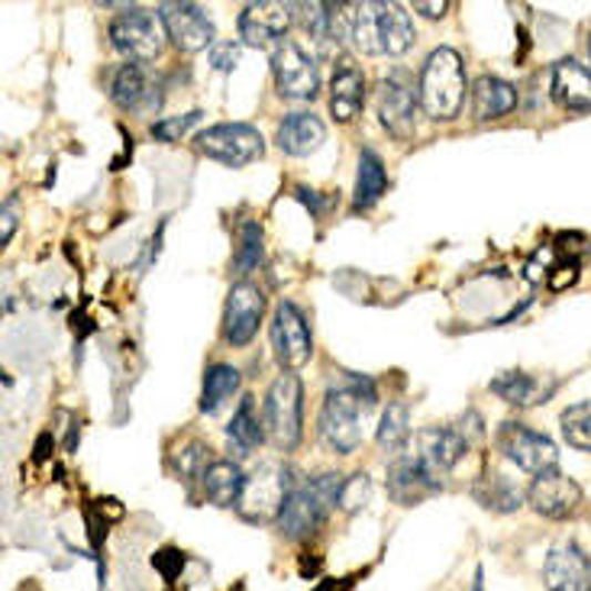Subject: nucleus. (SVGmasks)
I'll list each match as a JSON object with an SVG mask.
<instances>
[{"label":"nucleus","mask_w":591,"mask_h":591,"mask_svg":"<svg viewBox=\"0 0 591 591\" xmlns=\"http://www.w3.org/2000/svg\"><path fill=\"white\" fill-rule=\"evenodd\" d=\"M495 440H498L501 456H508L518 469L530 472L533 479L543 472H553L556 462H559V446L550 437H543L540 430H530L518 420L501 424Z\"/></svg>","instance_id":"obj_8"},{"label":"nucleus","mask_w":591,"mask_h":591,"mask_svg":"<svg viewBox=\"0 0 591 591\" xmlns=\"http://www.w3.org/2000/svg\"><path fill=\"white\" fill-rule=\"evenodd\" d=\"M240 369H233V366H226V363H217V366H211L207 375H204V395H201V410H207V414H214V410H221L226 405V398H233L236 391H240Z\"/></svg>","instance_id":"obj_28"},{"label":"nucleus","mask_w":591,"mask_h":591,"mask_svg":"<svg viewBox=\"0 0 591 591\" xmlns=\"http://www.w3.org/2000/svg\"><path fill=\"white\" fill-rule=\"evenodd\" d=\"M194 149L221 165L230 169H243V165H253L259 162L262 152H265V140L256 126L249 123H217L211 130H201L194 136Z\"/></svg>","instance_id":"obj_7"},{"label":"nucleus","mask_w":591,"mask_h":591,"mask_svg":"<svg viewBox=\"0 0 591 591\" xmlns=\"http://www.w3.org/2000/svg\"><path fill=\"white\" fill-rule=\"evenodd\" d=\"M562 437L565 444L582 449V452H591V401H579V405L565 407L562 417Z\"/></svg>","instance_id":"obj_32"},{"label":"nucleus","mask_w":591,"mask_h":591,"mask_svg":"<svg viewBox=\"0 0 591 591\" xmlns=\"http://www.w3.org/2000/svg\"><path fill=\"white\" fill-rule=\"evenodd\" d=\"M204 495H207V501L211 505H217V508H230V505H236L240 501V495H243V485H246V476L240 472V466L236 462H230V459H214L211 462V469L204 472Z\"/></svg>","instance_id":"obj_26"},{"label":"nucleus","mask_w":591,"mask_h":591,"mask_svg":"<svg viewBox=\"0 0 591 591\" xmlns=\"http://www.w3.org/2000/svg\"><path fill=\"white\" fill-rule=\"evenodd\" d=\"M388 187V175H385V165H381V155L363 149L359 152V179H356V194H353V207L356 211H369L371 204H378V197L385 194Z\"/></svg>","instance_id":"obj_27"},{"label":"nucleus","mask_w":591,"mask_h":591,"mask_svg":"<svg viewBox=\"0 0 591 591\" xmlns=\"http://www.w3.org/2000/svg\"><path fill=\"white\" fill-rule=\"evenodd\" d=\"M272 349L285 371L300 369L310 359V327L295 300H282L272 317Z\"/></svg>","instance_id":"obj_12"},{"label":"nucleus","mask_w":591,"mask_h":591,"mask_svg":"<svg viewBox=\"0 0 591 591\" xmlns=\"http://www.w3.org/2000/svg\"><path fill=\"white\" fill-rule=\"evenodd\" d=\"M378 27H381V55L398 59L414 45V27L401 3L378 0Z\"/></svg>","instance_id":"obj_25"},{"label":"nucleus","mask_w":591,"mask_h":591,"mask_svg":"<svg viewBox=\"0 0 591 591\" xmlns=\"http://www.w3.org/2000/svg\"><path fill=\"white\" fill-rule=\"evenodd\" d=\"M343 476L339 472H317L310 479L297 481L295 491L288 495V505L278 518V527L288 540H307L314 537L327 518L330 511L339 505V491H343Z\"/></svg>","instance_id":"obj_2"},{"label":"nucleus","mask_w":591,"mask_h":591,"mask_svg":"<svg viewBox=\"0 0 591 591\" xmlns=\"http://www.w3.org/2000/svg\"><path fill=\"white\" fill-rule=\"evenodd\" d=\"M472 495H476V501H479L481 508H488V511H495V514H511V511H518L520 501H523L518 485H511V481L501 479V476L481 479L479 485L472 488Z\"/></svg>","instance_id":"obj_29"},{"label":"nucleus","mask_w":591,"mask_h":591,"mask_svg":"<svg viewBox=\"0 0 591 591\" xmlns=\"http://www.w3.org/2000/svg\"><path fill=\"white\" fill-rule=\"evenodd\" d=\"M550 98L572 113L591 111V69L579 59H559L553 65Z\"/></svg>","instance_id":"obj_20"},{"label":"nucleus","mask_w":591,"mask_h":591,"mask_svg":"<svg viewBox=\"0 0 591 591\" xmlns=\"http://www.w3.org/2000/svg\"><path fill=\"white\" fill-rule=\"evenodd\" d=\"M295 194L300 197V201H304V204H307V207H310V211H314V214H324V211L330 207V201H327V197H317V194H310V187H297Z\"/></svg>","instance_id":"obj_41"},{"label":"nucleus","mask_w":591,"mask_h":591,"mask_svg":"<svg viewBox=\"0 0 591 591\" xmlns=\"http://www.w3.org/2000/svg\"><path fill=\"white\" fill-rule=\"evenodd\" d=\"M152 562H155V569H159V572H165L169 579H175V575H179V569L185 565V556L179 553V550H162V553L155 556Z\"/></svg>","instance_id":"obj_39"},{"label":"nucleus","mask_w":591,"mask_h":591,"mask_svg":"<svg viewBox=\"0 0 591 591\" xmlns=\"http://www.w3.org/2000/svg\"><path fill=\"white\" fill-rule=\"evenodd\" d=\"M265 317V297L253 282H240L233 285V292L226 297L223 307V339L230 346H249L256 339Z\"/></svg>","instance_id":"obj_13"},{"label":"nucleus","mask_w":591,"mask_h":591,"mask_svg":"<svg viewBox=\"0 0 591 591\" xmlns=\"http://www.w3.org/2000/svg\"><path fill=\"white\" fill-rule=\"evenodd\" d=\"M582 501H585L582 485L575 479H569V476H562L559 469L537 476V479L530 481V488H527V505H530L540 518H572V514L582 508Z\"/></svg>","instance_id":"obj_14"},{"label":"nucleus","mask_w":591,"mask_h":591,"mask_svg":"<svg viewBox=\"0 0 591 591\" xmlns=\"http://www.w3.org/2000/svg\"><path fill=\"white\" fill-rule=\"evenodd\" d=\"M272 74H275V88L285 101H310L320 91L317 62L292 39H285L272 52Z\"/></svg>","instance_id":"obj_10"},{"label":"nucleus","mask_w":591,"mask_h":591,"mask_svg":"<svg viewBox=\"0 0 591 591\" xmlns=\"http://www.w3.org/2000/svg\"><path fill=\"white\" fill-rule=\"evenodd\" d=\"M211 462H214V459H211V452H207V446L204 444H187L172 452V466H175L185 479H194V476L204 479V472L211 469Z\"/></svg>","instance_id":"obj_35"},{"label":"nucleus","mask_w":591,"mask_h":591,"mask_svg":"<svg viewBox=\"0 0 591 591\" xmlns=\"http://www.w3.org/2000/svg\"><path fill=\"white\" fill-rule=\"evenodd\" d=\"M353 42L363 55H381L378 3H356L353 7Z\"/></svg>","instance_id":"obj_31"},{"label":"nucleus","mask_w":591,"mask_h":591,"mask_svg":"<svg viewBox=\"0 0 591 591\" xmlns=\"http://www.w3.org/2000/svg\"><path fill=\"white\" fill-rule=\"evenodd\" d=\"M13 230H17V201H3V230H0V240L10 243Z\"/></svg>","instance_id":"obj_40"},{"label":"nucleus","mask_w":591,"mask_h":591,"mask_svg":"<svg viewBox=\"0 0 591 591\" xmlns=\"http://www.w3.org/2000/svg\"><path fill=\"white\" fill-rule=\"evenodd\" d=\"M262 440H265V424L256 410V401H253V395H243V405L236 407V414L226 427V444L236 456H246L256 446H262Z\"/></svg>","instance_id":"obj_24"},{"label":"nucleus","mask_w":591,"mask_h":591,"mask_svg":"<svg viewBox=\"0 0 591 591\" xmlns=\"http://www.w3.org/2000/svg\"><path fill=\"white\" fill-rule=\"evenodd\" d=\"M491 391L498 395V398H505L508 405H537L540 401V388H537V378L533 375H527V371L511 369V371H501L495 381H491Z\"/></svg>","instance_id":"obj_30"},{"label":"nucleus","mask_w":591,"mask_h":591,"mask_svg":"<svg viewBox=\"0 0 591 591\" xmlns=\"http://www.w3.org/2000/svg\"><path fill=\"white\" fill-rule=\"evenodd\" d=\"M295 23V7L278 3V0H256L246 3L243 13L236 17L240 42L253 49H278L285 42V33Z\"/></svg>","instance_id":"obj_9"},{"label":"nucleus","mask_w":591,"mask_h":591,"mask_svg":"<svg viewBox=\"0 0 591 591\" xmlns=\"http://www.w3.org/2000/svg\"><path fill=\"white\" fill-rule=\"evenodd\" d=\"M466 449H469V444L459 437L456 427H427V430H420V434L414 437V444H410L407 452H410L420 466H427L437 479H444L446 472L466 456Z\"/></svg>","instance_id":"obj_16"},{"label":"nucleus","mask_w":591,"mask_h":591,"mask_svg":"<svg viewBox=\"0 0 591 591\" xmlns=\"http://www.w3.org/2000/svg\"><path fill=\"white\" fill-rule=\"evenodd\" d=\"M317 591H343V582H339V579H327V582H320V589Z\"/></svg>","instance_id":"obj_43"},{"label":"nucleus","mask_w":591,"mask_h":591,"mask_svg":"<svg viewBox=\"0 0 591 591\" xmlns=\"http://www.w3.org/2000/svg\"><path fill=\"white\" fill-rule=\"evenodd\" d=\"M375 111H378V123L391 136L407 140V136H414V126H417L420 94L410 88L405 74H388L375 88Z\"/></svg>","instance_id":"obj_11"},{"label":"nucleus","mask_w":591,"mask_h":591,"mask_svg":"<svg viewBox=\"0 0 591 591\" xmlns=\"http://www.w3.org/2000/svg\"><path fill=\"white\" fill-rule=\"evenodd\" d=\"M159 17L165 23L169 42L182 52H201L214 42V23L207 20V13L197 3H185V0H169L159 7Z\"/></svg>","instance_id":"obj_15"},{"label":"nucleus","mask_w":591,"mask_h":591,"mask_svg":"<svg viewBox=\"0 0 591 591\" xmlns=\"http://www.w3.org/2000/svg\"><path fill=\"white\" fill-rule=\"evenodd\" d=\"M414 10H417L420 17H430V20H440V17H444L446 10H449V3H446V0H437V3H424V0H420V3H414Z\"/></svg>","instance_id":"obj_42"},{"label":"nucleus","mask_w":591,"mask_h":591,"mask_svg":"<svg viewBox=\"0 0 591 591\" xmlns=\"http://www.w3.org/2000/svg\"><path fill=\"white\" fill-rule=\"evenodd\" d=\"M420 111L430 120H452L466 101V65L462 55L449 45H440L427 55L420 72Z\"/></svg>","instance_id":"obj_3"},{"label":"nucleus","mask_w":591,"mask_h":591,"mask_svg":"<svg viewBox=\"0 0 591 591\" xmlns=\"http://www.w3.org/2000/svg\"><path fill=\"white\" fill-rule=\"evenodd\" d=\"M366 498H369V479H366L363 472H356L353 479L343 481V491H339V505H343V508L356 511V508H363Z\"/></svg>","instance_id":"obj_37"},{"label":"nucleus","mask_w":591,"mask_h":591,"mask_svg":"<svg viewBox=\"0 0 591 591\" xmlns=\"http://www.w3.org/2000/svg\"><path fill=\"white\" fill-rule=\"evenodd\" d=\"M407 434H410V427H407V407L398 405V401L385 407L381 424H378V434H375L378 446H381V449H388V452L405 449Z\"/></svg>","instance_id":"obj_33"},{"label":"nucleus","mask_w":591,"mask_h":591,"mask_svg":"<svg viewBox=\"0 0 591 591\" xmlns=\"http://www.w3.org/2000/svg\"><path fill=\"white\" fill-rule=\"evenodd\" d=\"M375 385L366 375H346L343 385L330 388L320 410V440L333 452L349 456L363 440V414L375 407Z\"/></svg>","instance_id":"obj_1"},{"label":"nucleus","mask_w":591,"mask_h":591,"mask_svg":"<svg viewBox=\"0 0 591 591\" xmlns=\"http://www.w3.org/2000/svg\"><path fill=\"white\" fill-rule=\"evenodd\" d=\"M547 591H591V556L579 543H559L543 562Z\"/></svg>","instance_id":"obj_17"},{"label":"nucleus","mask_w":591,"mask_h":591,"mask_svg":"<svg viewBox=\"0 0 591 591\" xmlns=\"http://www.w3.org/2000/svg\"><path fill=\"white\" fill-rule=\"evenodd\" d=\"M201 120V111H187L179 113V116H165V120H159V123H152V136L155 140H162V143H179V140H185V133Z\"/></svg>","instance_id":"obj_36"},{"label":"nucleus","mask_w":591,"mask_h":591,"mask_svg":"<svg viewBox=\"0 0 591 591\" xmlns=\"http://www.w3.org/2000/svg\"><path fill=\"white\" fill-rule=\"evenodd\" d=\"M111 98L113 104L123 108V111H146L159 101V91H155L152 78L140 62H126L113 74Z\"/></svg>","instance_id":"obj_22"},{"label":"nucleus","mask_w":591,"mask_h":591,"mask_svg":"<svg viewBox=\"0 0 591 591\" xmlns=\"http://www.w3.org/2000/svg\"><path fill=\"white\" fill-rule=\"evenodd\" d=\"M262 424H265V440L282 449L295 452L300 446V430H304V385L297 371H282L262 401Z\"/></svg>","instance_id":"obj_4"},{"label":"nucleus","mask_w":591,"mask_h":591,"mask_svg":"<svg viewBox=\"0 0 591 591\" xmlns=\"http://www.w3.org/2000/svg\"><path fill=\"white\" fill-rule=\"evenodd\" d=\"M518 108V88L505 78L495 74H481L472 88V116L479 123L488 120H501Z\"/></svg>","instance_id":"obj_23"},{"label":"nucleus","mask_w":591,"mask_h":591,"mask_svg":"<svg viewBox=\"0 0 591 591\" xmlns=\"http://www.w3.org/2000/svg\"><path fill=\"white\" fill-rule=\"evenodd\" d=\"M265 256V246H262V226L259 223H243V236H240V253H236V272H253Z\"/></svg>","instance_id":"obj_34"},{"label":"nucleus","mask_w":591,"mask_h":591,"mask_svg":"<svg viewBox=\"0 0 591 591\" xmlns=\"http://www.w3.org/2000/svg\"><path fill=\"white\" fill-rule=\"evenodd\" d=\"M363 108H366V74H363V69L349 55H339L333 62L330 74L333 120L349 123V120H356L363 113Z\"/></svg>","instance_id":"obj_18"},{"label":"nucleus","mask_w":591,"mask_h":591,"mask_svg":"<svg viewBox=\"0 0 591 591\" xmlns=\"http://www.w3.org/2000/svg\"><path fill=\"white\" fill-rule=\"evenodd\" d=\"M240 62V42H217L211 49V69L214 72H233Z\"/></svg>","instance_id":"obj_38"},{"label":"nucleus","mask_w":591,"mask_h":591,"mask_svg":"<svg viewBox=\"0 0 591 591\" xmlns=\"http://www.w3.org/2000/svg\"><path fill=\"white\" fill-rule=\"evenodd\" d=\"M437 491H440V479L427 466H420L407 449L391 462V469H388V495H391L395 505L410 508V505H417V501H424V498H430Z\"/></svg>","instance_id":"obj_19"},{"label":"nucleus","mask_w":591,"mask_h":591,"mask_svg":"<svg viewBox=\"0 0 591 591\" xmlns=\"http://www.w3.org/2000/svg\"><path fill=\"white\" fill-rule=\"evenodd\" d=\"M295 472L288 462H259L243 485V495L236 501V511L240 518L249 520V523H268V520L282 518L285 505H288V495L295 491Z\"/></svg>","instance_id":"obj_5"},{"label":"nucleus","mask_w":591,"mask_h":591,"mask_svg":"<svg viewBox=\"0 0 591 591\" xmlns=\"http://www.w3.org/2000/svg\"><path fill=\"white\" fill-rule=\"evenodd\" d=\"M472 591H485V579H481V569L476 572V585H472Z\"/></svg>","instance_id":"obj_44"},{"label":"nucleus","mask_w":591,"mask_h":591,"mask_svg":"<svg viewBox=\"0 0 591 591\" xmlns=\"http://www.w3.org/2000/svg\"><path fill=\"white\" fill-rule=\"evenodd\" d=\"M165 23L159 10L146 7H126L111 20V42L116 52H123L133 62H155L165 49Z\"/></svg>","instance_id":"obj_6"},{"label":"nucleus","mask_w":591,"mask_h":591,"mask_svg":"<svg viewBox=\"0 0 591 591\" xmlns=\"http://www.w3.org/2000/svg\"><path fill=\"white\" fill-rule=\"evenodd\" d=\"M589 55H591V37H589Z\"/></svg>","instance_id":"obj_45"},{"label":"nucleus","mask_w":591,"mask_h":591,"mask_svg":"<svg viewBox=\"0 0 591 591\" xmlns=\"http://www.w3.org/2000/svg\"><path fill=\"white\" fill-rule=\"evenodd\" d=\"M327 140V126L317 113L310 111H292L285 113V120L278 123L275 143L288 155H310L324 146Z\"/></svg>","instance_id":"obj_21"}]
</instances>
